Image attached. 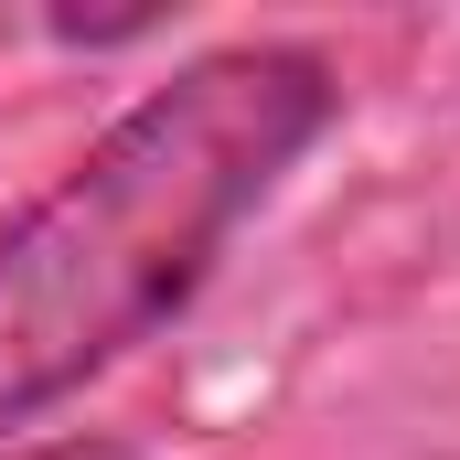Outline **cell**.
I'll return each instance as SVG.
<instances>
[{
	"label": "cell",
	"instance_id": "obj_1",
	"mask_svg": "<svg viewBox=\"0 0 460 460\" xmlns=\"http://www.w3.org/2000/svg\"><path fill=\"white\" fill-rule=\"evenodd\" d=\"M332 108L343 75L311 43H226L150 86L54 193H32L0 226V439L150 343Z\"/></svg>",
	"mask_w": 460,
	"mask_h": 460
},
{
	"label": "cell",
	"instance_id": "obj_2",
	"mask_svg": "<svg viewBox=\"0 0 460 460\" xmlns=\"http://www.w3.org/2000/svg\"><path fill=\"white\" fill-rule=\"evenodd\" d=\"M22 460H139L128 439H54V450H22Z\"/></svg>",
	"mask_w": 460,
	"mask_h": 460
}]
</instances>
